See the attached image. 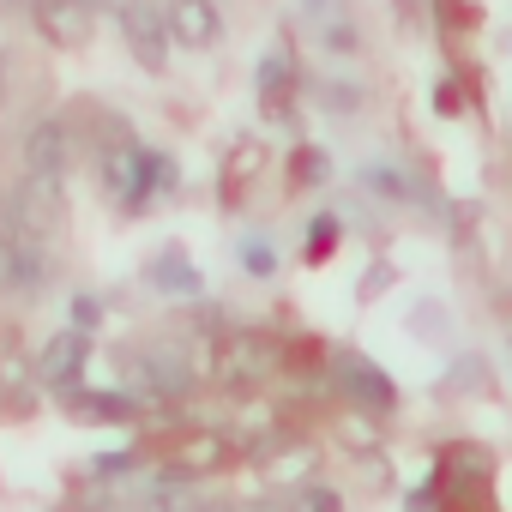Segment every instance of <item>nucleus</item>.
Listing matches in <instances>:
<instances>
[{"instance_id": "nucleus-4", "label": "nucleus", "mask_w": 512, "mask_h": 512, "mask_svg": "<svg viewBox=\"0 0 512 512\" xmlns=\"http://www.w3.org/2000/svg\"><path fill=\"white\" fill-rule=\"evenodd\" d=\"M163 31L175 49H217L223 13H217V0H163Z\"/></svg>"}, {"instance_id": "nucleus-3", "label": "nucleus", "mask_w": 512, "mask_h": 512, "mask_svg": "<svg viewBox=\"0 0 512 512\" xmlns=\"http://www.w3.org/2000/svg\"><path fill=\"white\" fill-rule=\"evenodd\" d=\"M115 19H121V37L133 49L139 67L163 73L169 61V31H163V7H151V0H115Z\"/></svg>"}, {"instance_id": "nucleus-14", "label": "nucleus", "mask_w": 512, "mask_h": 512, "mask_svg": "<svg viewBox=\"0 0 512 512\" xmlns=\"http://www.w3.org/2000/svg\"><path fill=\"white\" fill-rule=\"evenodd\" d=\"M175 458H181V470H211V464L223 458V440H217V434H193V440H181Z\"/></svg>"}, {"instance_id": "nucleus-1", "label": "nucleus", "mask_w": 512, "mask_h": 512, "mask_svg": "<svg viewBox=\"0 0 512 512\" xmlns=\"http://www.w3.org/2000/svg\"><path fill=\"white\" fill-rule=\"evenodd\" d=\"M49 284V253L43 241L13 217V205L0 199V296H37Z\"/></svg>"}, {"instance_id": "nucleus-10", "label": "nucleus", "mask_w": 512, "mask_h": 512, "mask_svg": "<svg viewBox=\"0 0 512 512\" xmlns=\"http://www.w3.org/2000/svg\"><path fill=\"white\" fill-rule=\"evenodd\" d=\"M67 398V410L79 416V422H133V398L127 392H85V386H73V392H61Z\"/></svg>"}, {"instance_id": "nucleus-20", "label": "nucleus", "mask_w": 512, "mask_h": 512, "mask_svg": "<svg viewBox=\"0 0 512 512\" xmlns=\"http://www.w3.org/2000/svg\"><path fill=\"white\" fill-rule=\"evenodd\" d=\"M302 181H326V157L320 151H302Z\"/></svg>"}, {"instance_id": "nucleus-23", "label": "nucleus", "mask_w": 512, "mask_h": 512, "mask_svg": "<svg viewBox=\"0 0 512 512\" xmlns=\"http://www.w3.org/2000/svg\"><path fill=\"white\" fill-rule=\"evenodd\" d=\"M506 356H512V332H506Z\"/></svg>"}, {"instance_id": "nucleus-6", "label": "nucleus", "mask_w": 512, "mask_h": 512, "mask_svg": "<svg viewBox=\"0 0 512 512\" xmlns=\"http://www.w3.org/2000/svg\"><path fill=\"white\" fill-rule=\"evenodd\" d=\"M85 362H91V332L67 326V332H55V338L37 350V380H43V386H55V392H73Z\"/></svg>"}, {"instance_id": "nucleus-22", "label": "nucleus", "mask_w": 512, "mask_h": 512, "mask_svg": "<svg viewBox=\"0 0 512 512\" xmlns=\"http://www.w3.org/2000/svg\"><path fill=\"white\" fill-rule=\"evenodd\" d=\"M61 512H91V506H61Z\"/></svg>"}, {"instance_id": "nucleus-5", "label": "nucleus", "mask_w": 512, "mask_h": 512, "mask_svg": "<svg viewBox=\"0 0 512 512\" xmlns=\"http://www.w3.org/2000/svg\"><path fill=\"white\" fill-rule=\"evenodd\" d=\"M25 175H37V181H67L73 175V127L67 121L49 115L25 133Z\"/></svg>"}, {"instance_id": "nucleus-19", "label": "nucleus", "mask_w": 512, "mask_h": 512, "mask_svg": "<svg viewBox=\"0 0 512 512\" xmlns=\"http://www.w3.org/2000/svg\"><path fill=\"white\" fill-rule=\"evenodd\" d=\"M241 253H247V266H253V278H266V272H272V247H260V241H247Z\"/></svg>"}, {"instance_id": "nucleus-7", "label": "nucleus", "mask_w": 512, "mask_h": 512, "mask_svg": "<svg viewBox=\"0 0 512 512\" xmlns=\"http://www.w3.org/2000/svg\"><path fill=\"white\" fill-rule=\"evenodd\" d=\"M91 19H97L91 0H31V25H37L43 43H55V49H79V43L91 37Z\"/></svg>"}, {"instance_id": "nucleus-18", "label": "nucleus", "mask_w": 512, "mask_h": 512, "mask_svg": "<svg viewBox=\"0 0 512 512\" xmlns=\"http://www.w3.org/2000/svg\"><path fill=\"white\" fill-rule=\"evenodd\" d=\"M127 470H133V452H103V458H97V476H103V482H109V476H127Z\"/></svg>"}, {"instance_id": "nucleus-17", "label": "nucleus", "mask_w": 512, "mask_h": 512, "mask_svg": "<svg viewBox=\"0 0 512 512\" xmlns=\"http://www.w3.org/2000/svg\"><path fill=\"white\" fill-rule=\"evenodd\" d=\"M338 7H344V0H302V13L314 25H338Z\"/></svg>"}, {"instance_id": "nucleus-8", "label": "nucleus", "mask_w": 512, "mask_h": 512, "mask_svg": "<svg viewBox=\"0 0 512 512\" xmlns=\"http://www.w3.org/2000/svg\"><path fill=\"white\" fill-rule=\"evenodd\" d=\"M338 386H344V398L356 410H392V398H398V386L386 380V368H374L362 356H338Z\"/></svg>"}, {"instance_id": "nucleus-11", "label": "nucleus", "mask_w": 512, "mask_h": 512, "mask_svg": "<svg viewBox=\"0 0 512 512\" xmlns=\"http://www.w3.org/2000/svg\"><path fill=\"white\" fill-rule=\"evenodd\" d=\"M290 85H296V67H290V55H266V61H260V103H266L272 115L284 109V91H290Z\"/></svg>"}, {"instance_id": "nucleus-16", "label": "nucleus", "mask_w": 512, "mask_h": 512, "mask_svg": "<svg viewBox=\"0 0 512 512\" xmlns=\"http://www.w3.org/2000/svg\"><path fill=\"white\" fill-rule=\"evenodd\" d=\"M368 187H374V193H392V199H404V193H410V187L398 181V169H368Z\"/></svg>"}, {"instance_id": "nucleus-9", "label": "nucleus", "mask_w": 512, "mask_h": 512, "mask_svg": "<svg viewBox=\"0 0 512 512\" xmlns=\"http://www.w3.org/2000/svg\"><path fill=\"white\" fill-rule=\"evenodd\" d=\"M139 386H145V398L169 404V398H187V392H193V374H187L175 356H145V362H139Z\"/></svg>"}, {"instance_id": "nucleus-21", "label": "nucleus", "mask_w": 512, "mask_h": 512, "mask_svg": "<svg viewBox=\"0 0 512 512\" xmlns=\"http://www.w3.org/2000/svg\"><path fill=\"white\" fill-rule=\"evenodd\" d=\"M0 109H7V61H0Z\"/></svg>"}, {"instance_id": "nucleus-13", "label": "nucleus", "mask_w": 512, "mask_h": 512, "mask_svg": "<svg viewBox=\"0 0 512 512\" xmlns=\"http://www.w3.org/2000/svg\"><path fill=\"white\" fill-rule=\"evenodd\" d=\"M284 512H344V500H338V488H326V482H302V488L284 500Z\"/></svg>"}, {"instance_id": "nucleus-2", "label": "nucleus", "mask_w": 512, "mask_h": 512, "mask_svg": "<svg viewBox=\"0 0 512 512\" xmlns=\"http://www.w3.org/2000/svg\"><path fill=\"white\" fill-rule=\"evenodd\" d=\"M278 362H284V350L266 332H229L217 344V356H211V368H217L223 386H260L266 374H278Z\"/></svg>"}, {"instance_id": "nucleus-15", "label": "nucleus", "mask_w": 512, "mask_h": 512, "mask_svg": "<svg viewBox=\"0 0 512 512\" xmlns=\"http://www.w3.org/2000/svg\"><path fill=\"white\" fill-rule=\"evenodd\" d=\"M332 241H338V217H314V235H308V260L332 253Z\"/></svg>"}, {"instance_id": "nucleus-12", "label": "nucleus", "mask_w": 512, "mask_h": 512, "mask_svg": "<svg viewBox=\"0 0 512 512\" xmlns=\"http://www.w3.org/2000/svg\"><path fill=\"white\" fill-rule=\"evenodd\" d=\"M151 284H157V290H175V296H193V290H199V272L181 260V253H163V260L151 266Z\"/></svg>"}]
</instances>
